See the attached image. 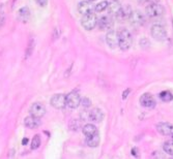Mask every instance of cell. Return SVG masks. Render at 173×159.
Masks as SVG:
<instances>
[{
	"mask_svg": "<svg viewBox=\"0 0 173 159\" xmlns=\"http://www.w3.org/2000/svg\"><path fill=\"white\" fill-rule=\"evenodd\" d=\"M146 16L153 21L160 20L165 14V8L159 3H149L146 6Z\"/></svg>",
	"mask_w": 173,
	"mask_h": 159,
	"instance_id": "6da1fadb",
	"label": "cell"
},
{
	"mask_svg": "<svg viewBox=\"0 0 173 159\" xmlns=\"http://www.w3.org/2000/svg\"><path fill=\"white\" fill-rule=\"evenodd\" d=\"M119 33V45L118 47L122 51H128L133 43V37L132 34L130 33L129 30L127 29H122L121 31L118 32Z\"/></svg>",
	"mask_w": 173,
	"mask_h": 159,
	"instance_id": "7a4b0ae2",
	"label": "cell"
},
{
	"mask_svg": "<svg viewBox=\"0 0 173 159\" xmlns=\"http://www.w3.org/2000/svg\"><path fill=\"white\" fill-rule=\"evenodd\" d=\"M81 25L83 26V28L88 31L94 29L95 26L97 25V18L95 14L89 13L87 14H84L81 20Z\"/></svg>",
	"mask_w": 173,
	"mask_h": 159,
	"instance_id": "3957f363",
	"label": "cell"
},
{
	"mask_svg": "<svg viewBox=\"0 0 173 159\" xmlns=\"http://www.w3.org/2000/svg\"><path fill=\"white\" fill-rule=\"evenodd\" d=\"M150 33H151V36H153L154 39L160 40V42H162V40H164L167 37L166 29L164 28L162 25H160V24L154 25L153 27H151Z\"/></svg>",
	"mask_w": 173,
	"mask_h": 159,
	"instance_id": "277c9868",
	"label": "cell"
},
{
	"mask_svg": "<svg viewBox=\"0 0 173 159\" xmlns=\"http://www.w3.org/2000/svg\"><path fill=\"white\" fill-rule=\"evenodd\" d=\"M50 104L53 108L60 110V108H64L67 105V95L64 94H55L52 96Z\"/></svg>",
	"mask_w": 173,
	"mask_h": 159,
	"instance_id": "5b68a950",
	"label": "cell"
},
{
	"mask_svg": "<svg viewBox=\"0 0 173 159\" xmlns=\"http://www.w3.org/2000/svg\"><path fill=\"white\" fill-rule=\"evenodd\" d=\"M80 101H81V97L77 91H73L67 95V105L70 108H77L79 107Z\"/></svg>",
	"mask_w": 173,
	"mask_h": 159,
	"instance_id": "8992f818",
	"label": "cell"
},
{
	"mask_svg": "<svg viewBox=\"0 0 173 159\" xmlns=\"http://www.w3.org/2000/svg\"><path fill=\"white\" fill-rule=\"evenodd\" d=\"M106 43L111 49L117 48L119 45V33L117 31L110 30L106 35Z\"/></svg>",
	"mask_w": 173,
	"mask_h": 159,
	"instance_id": "52a82bcc",
	"label": "cell"
},
{
	"mask_svg": "<svg viewBox=\"0 0 173 159\" xmlns=\"http://www.w3.org/2000/svg\"><path fill=\"white\" fill-rule=\"evenodd\" d=\"M29 113L31 116L37 117V118H41L46 114V107L41 104V102H34L29 108Z\"/></svg>",
	"mask_w": 173,
	"mask_h": 159,
	"instance_id": "ba28073f",
	"label": "cell"
},
{
	"mask_svg": "<svg viewBox=\"0 0 173 159\" xmlns=\"http://www.w3.org/2000/svg\"><path fill=\"white\" fill-rule=\"evenodd\" d=\"M140 104L146 108H154L156 107V100L150 93H144L140 97Z\"/></svg>",
	"mask_w": 173,
	"mask_h": 159,
	"instance_id": "9c48e42d",
	"label": "cell"
},
{
	"mask_svg": "<svg viewBox=\"0 0 173 159\" xmlns=\"http://www.w3.org/2000/svg\"><path fill=\"white\" fill-rule=\"evenodd\" d=\"M113 25H114V21H113V19L110 16H104V17L101 18L100 20H97L98 28L103 31L112 29Z\"/></svg>",
	"mask_w": 173,
	"mask_h": 159,
	"instance_id": "30bf717a",
	"label": "cell"
},
{
	"mask_svg": "<svg viewBox=\"0 0 173 159\" xmlns=\"http://www.w3.org/2000/svg\"><path fill=\"white\" fill-rule=\"evenodd\" d=\"M129 21L131 22V24L134 25V26H141L144 24V16L140 13L139 10H135L131 13L130 14V18H129Z\"/></svg>",
	"mask_w": 173,
	"mask_h": 159,
	"instance_id": "8fae6325",
	"label": "cell"
},
{
	"mask_svg": "<svg viewBox=\"0 0 173 159\" xmlns=\"http://www.w3.org/2000/svg\"><path fill=\"white\" fill-rule=\"evenodd\" d=\"M157 130L163 135H172L173 133V125L168 122H161L158 123Z\"/></svg>",
	"mask_w": 173,
	"mask_h": 159,
	"instance_id": "7c38bea8",
	"label": "cell"
},
{
	"mask_svg": "<svg viewBox=\"0 0 173 159\" xmlns=\"http://www.w3.org/2000/svg\"><path fill=\"white\" fill-rule=\"evenodd\" d=\"M88 119L91 120V121H93V122H97V123L102 122L103 119H104L103 111L100 110V108H92L90 112H88Z\"/></svg>",
	"mask_w": 173,
	"mask_h": 159,
	"instance_id": "4fadbf2b",
	"label": "cell"
},
{
	"mask_svg": "<svg viewBox=\"0 0 173 159\" xmlns=\"http://www.w3.org/2000/svg\"><path fill=\"white\" fill-rule=\"evenodd\" d=\"M131 13H132V10H131V7L129 5H127V6L121 7L120 10H119L118 13L115 14V18L119 22H122V21H124V20H129Z\"/></svg>",
	"mask_w": 173,
	"mask_h": 159,
	"instance_id": "5bb4252c",
	"label": "cell"
},
{
	"mask_svg": "<svg viewBox=\"0 0 173 159\" xmlns=\"http://www.w3.org/2000/svg\"><path fill=\"white\" fill-rule=\"evenodd\" d=\"M17 18L22 23H27L28 20L30 19V10H29V7L28 6L21 7L17 13Z\"/></svg>",
	"mask_w": 173,
	"mask_h": 159,
	"instance_id": "9a60e30c",
	"label": "cell"
},
{
	"mask_svg": "<svg viewBox=\"0 0 173 159\" xmlns=\"http://www.w3.org/2000/svg\"><path fill=\"white\" fill-rule=\"evenodd\" d=\"M24 124H25L26 127L30 128V129L37 128L38 126L41 125L40 118H37V117H33V116L26 117L25 119H24Z\"/></svg>",
	"mask_w": 173,
	"mask_h": 159,
	"instance_id": "2e32d148",
	"label": "cell"
},
{
	"mask_svg": "<svg viewBox=\"0 0 173 159\" xmlns=\"http://www.w3.org/2000/svg\"><path fill=\"white\" fill-rule=\"evenodd\" d=\"M100 142H101V137H100L98 131L95 132L93 134L89 135V137H86V144H87L88 147H91V148L97 147L100 145Z\"/></svg>",
	"mask_w": 173,
	"mask_h": 159,
	"instance_id": "e0dca14e",
	"label": "cell"
},
{
	"mask_svg": "<svg viewBox=\"0 0 173 159\" xmlns=\"http://www.w3.org/2000/svg\"><path fill=\"white\" fill-rule=\"evenodd\" d=\"M92 10H93V7H92V4L91 2H89L88 0L87 1H81L79 2L78 4V11L81 14H87L89 13H92Z\"/></svg>",
	"mask_w": 173,
	"mask_h": 159,
	"instance_id": "ac0fdd59",
	"label": "cell"
},
{
	"mask_svg": "<svg viewBox=\"0 0 173 159\" xmlns=\"http://www.w3.org/2000/svg\"><path fill=\"white\" fill-rule=\"evenodd\" d=\"M82 131H83V133L85 134V137H89V135L95 133V132H97L98 130H97V126H95V125H93V124H86V125L83 126Z\"/></svg>",
	"mask_w": 173,
	"mask_h": 159,
	"instance_id": "d6986e66",
	"label": "cell"
},
{
	"mask_svg": "<svg viewBox=\"0 0 173 159\" xmlns=\"http://www.w3.org/2000/svg\"><path fill=\"white\" fill-rule=\"evenodd\" d=\"M107 8H108L109 14H114L115 16V14L119 11V10L121 8V5L119 4L118 1H113V2H111V3H109Z\"/></svg>",
	"mask_w": 173,
	"mask_h": 159,
	"instance_id": "ffe728a7",
	"label": "cell"
},
{
	"mask_svg": "<svg viewBox=\"0 0 173 159\" xmlns=\"http://www.w3.org/2000/svg\"><path fill=\"white\" fill-rule=\"evenodd\" d=\"M163 149H164V151L167 153V154L173 156V140L167 141V142L164 143Z\"/></svg>",
	"mask_w": 173,
	"mask_h": 159,
	"instance_id": "44dd1931",
	"label": "cell"
},
{
	"mask_svg": "<svg viewBox=\"0 0 173 159\" xmlns=\"http://www.w3.org/2000/svg\"><path fill=\"white\" fill-rule=\"evenodd\" d=\"M160 98L164 102H170L173 99V95L169 91H163V92L160 93Z\"/></svg>",
	"mask_w": 173,
	"mask_h": 159,
	"instance_id": "7402d4cb",
	"label": "cell"
},
{
	"mask_svg": "<svg viewBox=\"0 0 173 159\" xmlns=\"http://www.w3.org/2000/svg\"><path fill=\"white\" fill-rule=\"evenodd\" d=\"M34 38H30L29 39V42H28V46H27V48H26V51H25V57L26 58H28L29 56H30L32 53H33V49H34Z\"/></svg>",
	"mask_w": 173,
	"mask_h": 159,
	"instance_id": "603a6c76",
	"label": "cell"
},
{
	"mask_svg": "<svg viewBox=\"0 0 173 159\" xmlns=\"http://www.w3.org/2000/svg\"><path fill=\"white\" fill-rule=\"evenodd\" d=\"M108 1H101L100 3L95 5V7H94V10L97 13H102V11H104L105 10H107V7H108Z\"/></svg>",
	"mask_w": 173,
	"mask_h": 159,
	"instance_id": "cb8c5ba5",
	"label": "cell"
},
{
	"mask_svg": "<svg viewBox=\"0 0 173 159\" xmlns=\"http://www.w3.org/2000/svg\"><path fill=\"white\" fill-rule=\"evenodd\" d=\"M40 146H41V137L38 134H37V135H34L31 141V149L37 150Z\"/></svg>",
	"mask_w": 173,
	"mask_h": 159,
	"instance_id": "d4e9b609",
	"label": "cell"
},
{
	"mask_svg": "<svg viewBox=\"0 0 173 159\" xmlns=\"http://www.w3.org/2000/svg\"><path fill=\"white\" fill-rule=\"evenodd\" d=\"M4 23H5V13H4L3 5H1V7H0V28L3 27Z\"/></svg>",
	"mask_w": 173,
	"mask_h": 159,
	"instance_id": "484cf974",
	"label": "cell"
},
{
	"mask_svg": "<svg viewBox=\"0 0 173 159\" xmlns=\"http://www.w3.org/2000/svg\"><path fill=\"white\" fill-rule=\"evenodd\" d=\"M80 104H82L83 108H89L91 105V100L89 98H87V97H83V98H81V101H80Z\"/></svg>",
	"mask_w": 173,
	"mask_h": 159,
	"instance_id": "4316f807",
	"label": "cell"
},
{
	"mask_svg": "<svg viewBox=\"0 0 173 159\" xmlns=\"http://www.w3.org/2000/svg\"><path fill=\"white\" fill-rule=\"evenodd\" d=\"M70 123L74 124V126L70 125V128L71 129V130H77V129H78V127H79V122L78 121H76V120H71Z\"/></svg>",
	"mask_w": 173,
	"mask_h": 159,
	"instance_id": "83f0119b",
	"label": "cell"
},
{
	"mask_svg": "<svg viewBox=\"0 0 173 159\" xmlns=\"http://www.w3.org/2000/svg\"><path fill=\"white\" fill-rule=\"evenodd\" d=\"M35 2L41 7H45L48 4V0H35Z\"/></svg>",
	"mask_w": 173,
	"mask_h": 159,
	"instance_id": "f1b7e54d",
	"label": "cell"
},
{
	"mask_svg": "<svg viewBox=\"0 0 173 159\" xmlns=\"http://www.w3.org/2000/svg\"><path fill=\"white\" fill-rule=\"evenodd\" d=\"M59 35H60V32H59L58 28L54 29V33H53V40H56L57 38H59Z\"/></svg>",
	"mask_w": 173,
	"mask_h": 159,
	"instance_id": "f546056e",
	"label": "cell"
},
{
	"mask_svg": "<svg viewBox=\"0 0 173 159\" xmlns=\"http://www.w3.org/2000/svg\"><path fill=\"white\" fill-rule=\"evenodd\" d=\"M130 92H131V89H130V88H128V89L124 90L123 92H122V99H127V97L129 96Z\"/></svg>",
	"mask_w": 173,
	"mask_h": 159,
	"instance_id": "4dcf8cb0",
	"label": "cell"
},
{
	"mask_svg": "<svg viewBox=\"0 0 173 159\" xmlns=\"http://www.w3.org/2000/svg\"><path fill=\"white\" fill-rule=\"evenodd\" d=\"M28 142H29L28 137H24L23 140H22V145H23V146H26V145L28 144Z\"/></svg>",
	"mask_w": 173,
	"mask_h": 159,
	"instance_id": "1f68e13d",
	"label": "cell"
},
{
	"mask_svg": "<svg viewBox=\"0 0 173 159\" xmlns=\"http://www.w3.org/2000/svg\"><path fill=\"white\" fill-rule=\"evenodd\" d=\"M132 155H134V156L138 155V149H137V148H133L132 149Z\"/></svg>",
	"mask_w": 173,
	"mask_h": 159,
	"instance_id": "d6a6232c",
	"label": "cell"
},
{
	"mask_svg": "<svg viewBox=\"0 0 173 159\" xmlns=\"http://www.w3.org/2000/svg\"><path fill=\"white\" fill-rule=\"evenodd\" d=\"M147 2H149V3H158V2L160 1V0H146Z\"/></svg>",
	"mask_w": 173,
	"mask_h": 159,
	"instance_id": "836d02e7",
	"label": "cell"
},
{
	"mask_svg": "<svg viewBox=\"0 0 173 159\" xmlns=\"http://www.w3.org/2000/svg\"><path fill=\"white\" fill-rule=\"evenodd\" d=\"M89 2H92V1H95V0H88Z\"/></svg>",
	"mask_w": 173,
	"mask_h": 159,
	"instance_id": "e575fe53",
	"label": "cell"
},
{
	"mask_svg": "<svg viewBox=\"0 0 173 159\" xmlns=\"http://www.w3.org/2000/svg\"><path fill=\"white\" fill-rule=\"evenodd\" d=\"M172 137H173V133H172Z\"/></svg>",
	"mask_w": 173,
	"mask_h": 159,
	"instance_id": "d590c367",
	"label": "cell"
}]
</instances>
